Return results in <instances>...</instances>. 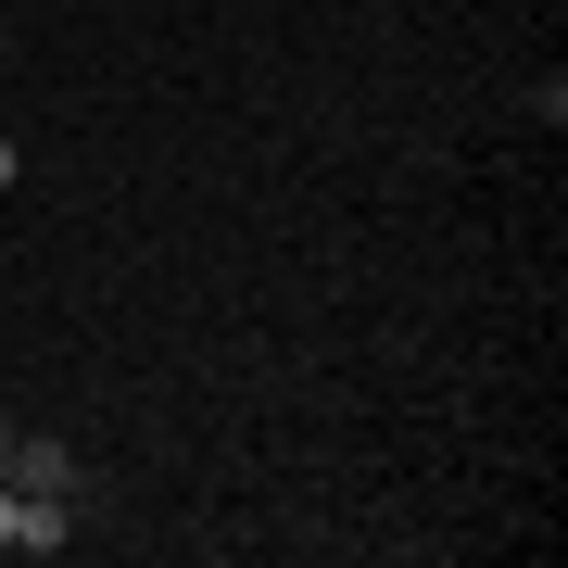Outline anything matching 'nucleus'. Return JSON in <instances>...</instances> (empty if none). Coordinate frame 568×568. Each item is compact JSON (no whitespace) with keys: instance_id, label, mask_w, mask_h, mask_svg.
I'll use <instances>...</instances> for the list:
<instances>
[{"instance_id":"39448f33","label":"nucleus","mask_w":568,"mask_h":568,"mask_svg":"<svg viewBox=\"0 0 568 568\" xmlns=\"http://www.w3.org/2000/svg\"><path fill=\"white\" fill-rule=\"evenodd\" d=\"M0 51H13V26H0Z\"/></svg>"},{"instance_id":"f257e3e1","label":"nucleus","mask_w":568,"mask_h":568,"mask_svg":"<svg viewBox=\"0 0 568 568\" xmlns=\"http://www.w3.org/2000/svg\"><path fill=\"white\" fill-rule=\"evenodd\" d=\"M51 544H77V530H63V493L0 480V556H51Z\"/></svg>"},{"instance_id":"20e7f679","label":"nucleus","mask_w":568,"mask_h":568,"mask_svg":"<svg viewBox=\"0 0 568 568\" xmlns=\"http://www.w3.org/2000/svg\"><path fill=\"white\" fill-rule=\"evenodd\" d=\"M0 467H13V417H0Z\"/></svg>"},{"instance_id":"f03ea898","label":"nucleus","mask_w":568,"mask_h":568,"mask_svg":"<svg viewBox=\"0 0 568 568\" xmlns=\"http://www.w3.org/2000/svg\"><path fill=\"white\" fill-rule=\"evenodd\" d=\"M0 480H26V493H63V506H77V443H51V429H13V467H0Z\"/></svg>"},{"instance_id":"7ed1b4c3","label":"nucleus","mask_w":568,"mask_h":568,"mask_svg":"<svg viewBox=\"0 0 568 568\" xmlns=\"http://www.w3.org/2000/svg\"><path fill=\"white\" fill-rule=\"evenodd\" d=\"M0 190H13V140H0Z\"/></svg>"}]
</instances>
